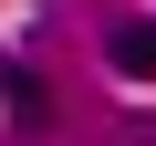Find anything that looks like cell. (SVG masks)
<instances>
[{"label": "cell", "mask_w": 156, "mask_h": 146, "mask_svg": "<svg viewBox=\"0 0 156 146\" xmlns=\"http://www.w3.org/2000/svg\"><path fill=\"white\" fill-rule=\"evenodd\" d=\"M104 63H115V73H135V84H156V21H125V31L104 42Z\"/></svg>", "instance_id": "1"}]
</instances>
